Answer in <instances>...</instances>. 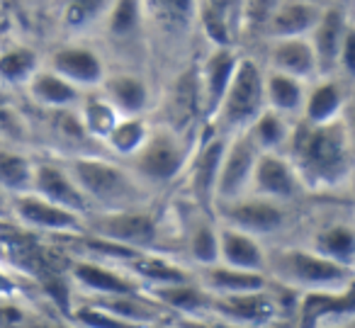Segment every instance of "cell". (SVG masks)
Masks as SVG:
<instances>
[{"mask_svg": "<svg viewBox=\"0 0 355 328\" xmlns=\"http://www.w3.org/2000/svg\"><path fill=\"white\" fill-rule=\"evenodd\" d=\"M35 161L15 148L0 146V190L8 197L30 192Z\"/></svg>", "mask_w": 355, "mask_h": 328, "instance_id": "4dcf8cb0", "label": "cell"}, {"mask_svg": "<svg viewBox=\"0 0 355 328\" xmlns=\"http://www.w3.org/2000/svg\"><path fill=\"white\" fill-rule=\"evenodd\" d=\"M285 156L304 190H338L353 175V139L345 117L329 124L297 122Z\"/></svg>", "mask_w": 355, "mask_h": 328, "instance_id": "6da1fadb", "label": "cell"}, {"mask_svg": "<svg viewBox=\"0 0 355 328\" xmlns=\"http://www.w3.org/2000/svg\"><path fill=\"white\" fill-rule=\"evenodd\" d=\"M12 292V282L10 279H8V275L6 273H0V297H3V294H10Z\"/></svg>", "mask_w": 355, "mask_h": 328, "instance_id": "74e56055", "label": "cell"}, {"mask_svg": "<svg viewBox=\"0 0 355 328\" xmlns=\"http://www.w3.org/2000/svg\"><path fill=\"white\" fill-rule=\"evenodd\" d=\"M25 88L37 105H42V107H46V110H56V112L73 107V105H78L80 98H83V90L71 85L69 80H64L51 69H40L27 80Z\"/></svg>", "mask_w": 355, "mask_h": 328, "instance_id": "484cf974", "label": "cell"}, {"mask_svg": "<svg viewBox=\"0 0 355 328\" xmlns=\"http://www.w3.org/2000/svg\"><path fill=\"white\" fill-rule=\"evenodd\" d=\"M241 56L234 51V46H212V51L207 54V59L202 61L198 71V98H200V110L205 112V117L212 119L217 112L219 103H222L224 93L229 88L234 71L239 66Z\"/></svg>", "mask_w": 355, "mask_h": 328, "instance_id": "7c38bea8", "label": "cell"}, {"mask_svg": "<svg viewBox=\"0 0 355 328\" xmlns=\"http://www.w3.org/2000/svg\"><path fill=\"white\" fill-rule=\"evenodd\" d=\"M266 277L300 294L353 287V270L314 253L306 245H277L275 250H268Z\"/></svg>", "mask_w": 355, "mask_h": 328, "instance_id": "3957f363", "label": "cell"}, {"mask_svg": "<svg viewBox=\"0 0 355 328\" xmlns=\"http://www.w3.org/2000/svg\"><path fill=\"white\" fill-rule=\"evenodd\" d=\"M100 90L119 117H141L148 107V100H151L148 83L132 71L107 74L100 83Z\"/></svg>", "mask_w": 355, "mask_h": 328, "instance_id": "d6986e66", "label": "cell"}, {"mask_svg": "<svg viewBox=\"0 0 355 328\" xmlns=\"http://www.w3.org/2000/svg\"><path fill=\"white\" fill-rule=\"evenodd\" d=\"M76 316H78V321L83 323V326H88V328H134V326H129V323L114 318L112 313L98 309L95 304H85V307L80 309Z\"/></svg>", "mask_w": 355, "mask_h": 328, "instance_id": "8d00e7d4", "label": "cell"}, {"mask_svg": "<svg viewBox=\"0 0 355 328\" xmlns=\"http://www.w3.org/2000/svg\"><path fill=\"white\" fill-rule=\"evenodd\" d=\"M268 71L292 76L302 83L319 78V66H316V56L309 40L306 37L272 40L268 46Z\"/></svg>", "mask_w": 355, "mask_h": 328, "instance_id": "ac0fdd59", "label": "cell"}, {"mask_svg": "<svg viewBox=\"0 0 355 328\" xmlns=\"http://www.w3.org/2000/svg\"><path fill=\"white\" fill-rule=\"evenodd\" d=\"M40 71V56L30 46H12L0 54V80L8 85H27Z\"/></svg>", "mask_w": 355, "mask_h": 328, "instance_id": "836d02e7", "label": "cell"}, {"mask_svg": "<svg viewBox=\"0 0 355 328\" xmlns=\"http://www.w3.org/2000/svg\"><path fill=\"white\" fill-rule=\"evenodd\" d=\"M263 90H266L268 110H272V112L282 114V117H287V119L300 117L302 114L306 83L292 78V76L266 71V74H263Z\"/></svg>", "mask_w": 355, "mask_h": 328, "instance_id": "4316f807", "label": "cell"}, {"mask_svg": "<svg viewBox=\"0 0 355 328\" xmlns=\"http://www.w3.org/2000/svg\"><path fill=\"white\" fill-rule=\"evenodd\" d=\"M302 192L306 190L302 185L300 175H297L295 166H292L285 153H272V151L258 153L248 195H256L263 197V200H272L290 207L295 200H300Z\"/></svg>", "mask_w": 355, "mask_h": 328, "instance_id": "9c48e42d", "label": "cell"}, {"mask_svg": "<svg viewBox=\"0 0 355 328\" xmlns=\"http://www.w3.org/2000/svg\"><path fill=\"white\" fill-rule=\"evenodd\" d=\"M336 6H340V8H345V10H350L353 8V0H334Z\"/></svg>", "mask_w": 355, "mask_h": 328, "instance_id": "ab89813d", "label": "cell"}, {"mask_svg": "<svg viewBox=\"0 0 355 328\" xmlns=\"http://www.w3.org/2000/svg\"><path fill=\"white\" fill-rule=\"evenodd\" d=\"M258 153L261 151L253 146V141L246 137V132L229 134L222 161H219L217 182H214V205H222V202H232L248 195Z\"/></svg>", "mask_w": 355, "mask_h": 328, "instance_id": "ba28073f", "label": "cell"}, {"mask_svg": "<svg viewBox=\"0 0 355 328\" xmlns=\"http://www.w3.org/2000/svg\"><path fill=\"white\" fill-rule=\"evenodd\" d=\"M263 74L266 69L253 59H239L229 88L214 112L212 122L222 129V134L246 132L253 119L266 110V90H263Z\"/></svg>", "mask_w": 355, "mask_h": 328, "instance_id": "5b68a950", "label": "cell"}, {"mask_svg": "<svg viewBox=\"0 0 355 328\" xmlns=\"http://www.w3.org/2000/svg\"><path fill=\"white\" fill-rule=\"evenodd\" d=\"M306 248L314 253L324 255V258L334 260V263L343 265V268H355V231L350 221H329L321 224L319 229L311 234Z\"/></svg>", "mask_w": 355, "mask_h": 328, "instance_id": "d4e9b609", "label": "cell"}, {"mask_svg": "<svg viewBox=\"0 0 355 328\" xmlns=\"http://www.w3.org/2000/svg\"><path fill=\"white\" fill-rule=\"evenodd\" d=\"M71 279L95 297H117V294H141V284L127 273L114 270L98 260H76L71 265Z\"/></svg>", "mask_w": 355, "mask_h": 328, "instance_id": "e0dca14e", "label": "cell"}, {"mask_svg": "<svg viewBox=\"0 0 355 328\" xmlns=\"http://www.w3.org/2000/svg\"><path fill=\"white\" fill-rule=\"evenodd\" d=\"M209 309L224 316L232 323H246V326H258L268 323L275 313V302L268 297L266 289L246 294H232V297H212Z\"/></svg>", "mask_w": 355, "mask_h": 328, "instance_id": "cb8c5ba5", "label": "cell"}, {"mask_svg": "<svg viewBox=\"0 0 355 328\" xmlns=\"http://www.w3.org/2000/svg\"><path fill=\"white\" fill-rule=\"evenodd\" d=\"M144 25L158 35L185 37L198 17V0H141Z\"/></svg>", "mask_w": 355, "mask_h": 328, "instance_id": "44dd1931", "label": "cell"}, {"mask_svg": "<svg viewBox=\"0 0 355 328\" xmlns=\"http://www.w3.org/2000/svg\"><path fill=\"white\" fill-rule=\"evenodd\" d=\"M30 192L44 197V200L54 202V205L64 207V209L73 212V214L85 216L90 214V205L64 168V163H51V161H35L32 168V185Z\"/></svg>", "mask_w": 355, "mask_h": 328, "instance_id": "4fadbf2b", "label": "cell"}, {"mask_svg": "<svg viewBox=\"0 0 355 328\" xmlns=\"http://www.w3.org/2000/svg\"><path fill=\"white\" fill-rule=\"evenodd\" d=\"M151 294L161 307L175 309V311H183V313H195L200 309H209V304H212L209 292H205L198 282H193V277L185 279V282L151 287Z\"/></svg>", "mask_w": 355, "mask_h": 328, "instance_id": "f546056e", "label": "cell"}, {"mask_svg": "<svg viewBox=\"0 0 355 328\" xmlns=\"http://www.w3.org/2000/svg\"><path fill=\"white\" fill-rule=\"evenodd\" d=\"M188 253L193 263L200 268L214 265L219 258V229L217 219H209L207 214H200V219L188 231Z\"/></svg>", "mask_w": 355, "mask_h": 328, "instance_id": "d6a6232c", "label": "cell"}, {"mask_svg": "<svg viewBox=\"0 0 355 328\" xmlns=\"http://www.w3.org/2000/svg\"><path fill=\"white\" fill-rule=\"evenodd\" d=\"M324 8L314 0H277V6L270 10L263 35L268 40H292V37H309L316 27Z\"/></svg>", "mask_w": 355, "mask_h": 328, "instance_id": "2e32d148", "label": "cell"}, {"mask_svg": "<svg viewBox=\"0 0 355 328\" xmlns=\"http://www.w3.org/2000/svg\"><path fill=\"white\" fill-rule=\"evenodd\" d=\"M268 282L270 279L263 273L236 270L222 263L200 268V277H198V284L205 292H209V297H232V294L261 292V289H268Z\"/></svg>", "mask_w": 355, "mask_h": 328, "instance_id": "7402d4cb", "label": "cell"}, {"mask_svg": "<svg viewBox=\"0 0 355 328\" xmlns=\"http://www.w3.org/2000/svg\"><path fill=\"white\" fill-rule=\"evenodd\" d=\"M8 209H10V197L0 190V214H3V212H8Z\"/></svg>", "mask_w": 355, "mask_h": 328, "instance_id": "f35d334b", "label": "cell"}, {"mask_svg": "<svg viewBox=\"0 0 355 328\" xmlns=\"http://www.w3.org/2000/svg\"><path fill=\"white\" fill-rule=\"evenodd\" d=\"M292 119L282 117V114L272 112V110H263L253 124L246 129V137L253 141V146L261 153L272 151V153H285L287 141L292 137Z\"/></svg>", "mask_w": 355, "mask_h": 328, "instance_id": "f1b7e54d", "label": "cell"}, {"mask_svg": "<svg viewBox=\"0 0 355 328\" xmlns=\"http://www.w3.org/2000/svg\"><path fill=\"white\" fill-rule=\"evenodd\" d=\"M10 212L25 226L37 231H51V234L83 231V216L35 195V192H22V195L10 197Z\"/></svg>", "mask_w": 355, "mask_h": 328, "instance_id": "30bf717a", "label": "cell"}, {"mask_svg": "<svg viewBox=\"0 0 355 328\" xmlns=\"http://www.w3.org/2000/svg\"><path fill=\"white\" fill-rule=\"evenodd\" d=\"M348 103V83L336 76H319L314 83L306 85L304 105H302L300 122L329 124L343 117Z\"/></svg>", "mask_w": 355, "mask_h": 328, "instance_id": "9a60e30c", "label": "cell"}, {"mask_svg": "<svg viewBox=\"0 0 355 328\" xmlns=\"http://www.w3.org/2000/svg\"><path fill=\"white\" fill-rule=\"evenodd\" d=\"M214 216H217V224L232 226V229L266 241L285 229L290 221V209L280 202L243 195L239 200L214 205Z\"/></svg>", "mask_w": 355, "mask_h": 328, "instance_id": "52a82bcc", "label": "cell"}, {"mask_svg": "<svg viewBox=\"0 0 355 328\" xmlns=\"http://www.w3.org/2000/svg\"><path fill=\"white\" fill-rule=\"evenodd\" d=\"M83 229H88L98 241L112 243L124 250L144 253L158 239V224L151 212L141 207L117 212H90L83 219Z\"/></svg>", "mask_w": 355, "mask_h": 328, "instance_id": "8992f818", "label": "cell"}, {"mask_svg": "<svg viewBox=\"0 0 355 328\" xmlns=\"http://www.w3.org/2000/svg\"><path fill=\"white\" fill-rule=\"evenodd\" d=\"M54 74H59L64 80L76 85L78 90H93L100 88L103 78L107 76L105 61L93 46L85 44H66L59 46L49 56V66Z\"/></svg>", "mask_w": 355, "mask_h": 328, "instance_id": "5bb4252c", "label": "cell"}, {"mask_svg": "<svg viewBox=\"0 0 355 328\" xmlns=\"http://www.w3.org/2000/svg\"><path fill=\"white\" fill-rule=\"evenodd\" d=\"M78 105H80V129H83L88 137H98L105 141L110 129H112L119 119L114 107L103 95H93V98H85L83 95Z\"/></svg>", "mask_w": 355, "mask_h": 328, "instance_id": "e575fe53", "label": "cell"}, {"mask_svg": "<svg viewBox=\"0 0 355 328\" xmlns=\"http://www.w3.org/2000/svg\"><path fill=\"white\" fill-rule=\"evenodd\" d=\"M64 168L83 197L90 212H117L141 207L146 187L129 173L122 163L107 161L100 156H73L64 161Z\"/></svg>", "mask_w": 355, "mask_h": 328, "instance_id": "7a4b0ae2", "label": "cell"}, {"mask_svg": "<svg viewBox=\"0 0 355 328\" xmlns=\"http://www.w3.org/2000/svg\"><path fill=\"white\" fill-rule=\"evenodd\" d=\"M114 0H59V25L69 35H83L103 25Z\"/></svg>", "mask_w": 355, "mask_h": 328, "instance_id": "83f0119b", "label": "cell"}, {"mask_svg": "<svg viewBox=\"0 0 355 328\" xmlns=\"http://www.w3.org/2000/svg\"><path fill=\"white\" fill-rule=\"evenodd\" d=\"M324 328H353V323L343 321V323H331V326H324Z\"/></svg>", "mask_w": 355, "mask_h": 328, "instance_id": "60d3db41", "label": "cell"}, {"mask_svg": "<svg viewBox=\"0 0 355 328\" xmlns=\"http://www.w3.org/2000/svg\"><path fill=\"white\" fill-rule=\"evenodd\" d=\"M148 124L141 117H119L117 124L110 129V134L105 137V144L112 148L117 156L129 158L132 153L139 151L144 141L148 137Z\"/></svg>", "mask_w": 355, "mask_h": 328, "instance_id": "d590c367", "label": "cell"}, {"mask_svg": "<svg viewBox=\"0 0 355 328\" xmlns=\"http://www.w3.org/2000/svg\"><path fill=\"white\" fill-rule=\"evenodd\" d=\"M350 30H353V25H350V10L336 6V3H331V6H326L321 10L319 22L311 30V35L306 37L311 49H314L319 76H336L340 46H343Z\"/></svg>", "mask_w": 355, "mask_h": 328, "instance_id": "8fae6325", "label": "cell"}, {"mask_svg": "<svg viewBox=\"0 0 355 328\" xmlns=\"http://www.w3.org/2000/svg\"><path fill=\"white\" fill-rule=\"evenodd\" d=\"M227 134H217L212 137L202 148H200L198 158L193 161L190 168V187L198 200L200 209L212 212L214 207V182H217L219 161H222L224 146H227Z\"/></svg>", "mask_w": 355, "mask_h": 328, "instance_id": "603a6c76", "label": "cell"}, {"mask_svg": "<svg viewBox=\"0 0 355 328\" xmlns=\"http://www.w3.org/2000/svg\"><path fill=\"white\" fill-rule=\"evenodd\" d=\"M134 178L144 187H166L188 166V148L175 129H148L146 141L137 153L124 158Z\"/></svg>", "mask_w": 355, "mask_h": 328, "instance_id": "277c9868", "label": "cell"}, {"mask_svg": "<svg viewBox=\"0 0 355 328\" xmlns=\"http://www.w3.org/2000/svg\"><path fill=\"white\" fill-rule=\"evenodd\" d=\"M105 35L117 42H129L144 30L141 0H114L103 22Z\"/></svg>", "mask_w": 355, "mask_h": 328, "instance_id": "1f68e13d", "label": "cell"}, {"mask_svg": "<svg viewBox=\"0 0 355 328\" xmlns=\"http://www.w3.org/2000/svg\"><path fill=\"white\" fill-rule=\"evenodd\" d=\"M217 229H219L217 263L229 265V268H236V270H248V273L266 275L268 248L261 239L243 234V231H236V229H232V226L217 224Z\"/></svg>", "mask_w": 355, "mask_h": 328, "instance_id": "ffe728a7", "label": "cell"}]
</instances>
